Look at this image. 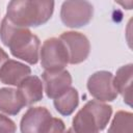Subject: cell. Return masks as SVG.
Segmentation results:
<instances>
[{
    "mask_svg": "<svg viewBox=\"0 0 133 133\" xmlns=\"http://www.w3.org/2000/svg\"><path fill=\"white\" fill-rule=\"evenodd\" d=\"M0 38L11 55L26 61L29 64H36L39 59L41 41L28 28L14 25L6 17L0 25Z\"/></svg>",
    "mask_w": 133,
    "mask_h": 133,
    "instance_id": "obj_1",
    "label": "cell"
},
{
    "mask_svg": "<svg viewBox=\"0 0 133 133\" xmlns=\"http://www.w3.org/2000/svg\"><path fill=\"white\" fill-rule=\"evenodd\" d=\"M54 4L48 0H12L7 4L5 17L20 27H38L51 19Z\"/></svg>",
    "mask_w": 133,
    "mask_h": 133,
    "instance_id": "obj_2",
    "label": "cell"
},
{
    "mask_svg": "<svg viewBox=\"0 0 133 133\" xmlns=\"http://www.w3.org/2000/svg\"><path fill=\"white\" fill-rule=\"evenodd\" d=\"M112 114V107L97 100L88 101L74 116V133H100L106 128Z\"/></svg>",
    "mask_w": 133,
    "mask_h": 133,
    "instance_id": "obj_3",
    "label": "cell"
},
{
    "mask_svg": "<svg viewBox=\"0 0 133 133\" xmlns=\"http://www.w3.org/2000/svg\"><path fill=\"white\" fill-rule=\"evenodd\" d=\"M39 59L45 71L64 70L69 63V55L63 42L59 37L47 38L39 49Z\"/></svg>",
    "mask_w": 133,
    "mask_h": 133,
    "instance_id": "obj_4",
    "label": "cell"
},
{
    "mask_svg": "<svg viewBox=\"0 0 133 133\" xmlns=\"http://www.w3.org/2000/svg\"><path fill=\"white\" fill-rule=\"evenodd\" d=\"M94 16V6L88 1H64L60 8L61 22L70 28L87 25Z\"/></svg>",
    "mask_w": 133,
    "mask_h": 133,
    "instance_id": "obj_5",
    "label": "cell"
},
{
    "mask_svg": "<svg viewBox=\"0 0 133 133\" xmlns=\"http://www.w3.org/2000/svg\"><path fill=\"white\" fill-rule=\"evenodd\" d=\"M89 94L99 102H111L117 98V91L113 84V75L108 71H98L87 80Z\"/></svg>",
    "mask_w": 133,
    "mask_h": 133,
    "instance_id": "obj_6",
    "label": "cell"
},
{
    "mask_svg": "<svg viewBox=\"0 0 133 133\" xmlns=\"http://www.w3.org/2000/svg\"><path fill=\"white\" fill-rule=\"evenodd\" d=\"M59 38L63 42L66 48L69 63L78 64L83 62L88 57L90 44L88 38L83 33L77 31H65L60 34Z\"/></svg>",
    "mask_w": 133,
    "mask_h": 133,
    "instance_id": "obj_7",
    "label": "cell"
},
{
    "mask_svg": "<svg viewBox=\"0 0 133 133\" xmlns=\"http://www.w3.org/2000/svg\"><path fill=\"white\" fill-rule=\"evenodd\" d=\"M52 118L51 112L46 107H29L20 122L21 133H46Z\"/></svg>",
    "mask_w": 133,
    "mask_h": 133,
    "instance_id": "obj_8",
    "label": "cell"
},
{
    "mask_svg": "<svg viewBox=\"0 0 133 133\" xmlns=\"http://www.w3.org/2000/svg\"><path fill=\"white\" fill-rule=\"evenodd\" d=\"M45 92L49 99H57L72 87V76L69 71L61 70L55 72L45 71L42 74Z\"/></svg>",
    "mask_w": 133,
    "mask_h": 133,
    "instance_id": "obj_9",
    "label": "cell"
},
{
    "mask_svg": "<svg viewBox=\"0 0 133 133\" xmlns=\"http://www.w3.org/2000/svg\"><path fill=\"white\" fill-rule=\"evenodd\" d=\"M30 66L20 61L8 59L0 70V81L6 85L18 86L25 78L30 76Z\"/></svg>",
    "mask_w": 133,
    "mask_h": 133,
    "instance_id": "obj_10",
    "label": "cell"
},
{
    "mask_svg": "<svg viewBox=\"0 0 133 133\" xmlns=\"http://www.w3.org/2000/svg\"><path fill=\"white\" fill-rule=\"evenodd\" d=\"M132 78H133V64L128 63L121 66L113 77V84L117 91L124 99V102L129 106L132 105Z\"/></svg>",
    "mask_w": 133,
    "mask_h": 133,
    "instance_id": "obj_11",
    "label": "cell"
},
{
    "mask_svg": "<svg viewBox=\"0 0 133 133\" xmlns=\"http://www.w3.org/2000/svg\"><path fill=\"white\" fill-rule=\"evenodd\" d=\"M26 106L18 88H0V112L8 115H17Z\"/></svg>",
    "mask_w": 133,
    "mask_h": 133,
    "instance_id": "obj_12",
    "label": "cell"
},
{
    "mask_svg": "<svg viewBox=\"0 0 133 133\" xmlns=\"http://www.w3.org/2000/svg\"><path fill=\"white\" fill-rule=\"evenodd\" d=\"M18 90L21 94L26 106L39 102L43 99L44 86L37 76H28L19 85Z\"/></svg>",
    "mask_w": 133,
    "mask_h": 133,
    "instance_id": "obj_13",
    "label": "cell"
},
{
    "mask_svg": "<svg viewBox=\"0 0 133 133\" xmlns=\"http://www.w3.org/2000/svg\"><path fill=\"white\" fill-rule=\"evenodd\" d=\"M55 109L61 115H71L79 104V94L74 87H70L63 95L53 101Z\"/></svg>",
    "mask_w": 133,
    "mask_h": 133,
    "instance_id": "obj_14",
    "label": "cell"
},
{
    "mask_svg": "<svg viewBox=\"0 0 133 133\" xmlns=\"http://www.w3.org/2000/svg\"><path fill=\"white\" fill-rule=\"evenodd\" d=\"M107 133H133L132 112L124 110L116 111Z\"/></svg>",
    "mask_w": 133,
    "mask_h": 133,
    "instance_id": "obj_15",
    "label": "cell"
},
{
    "mask_svg": "<svg viewBox=\"0 0 133 133\" xmlns=\"http://www.w3.org/2000/svg\"><path fill=\"white\" fill-rule=\"evenodd\" d=\"M17 125L8 116L0 113V133H16Z\"/></svg>",
    "mask_w": 133,
    "mask_h": 133,
    "instance_id": "obj_16",
    "label": "cell"
},
{
    "mask_svg": "<svg viewBox=\"0 0 133 133\" xmlns=\"http://www.w3.org/2000/svg\"><path fill=\"white\" fill-rule=\"evenodd\" d=\"M46 133H65V126L63 121L58 117H53L52 123Z\"/></svg>",
    "mask_w": 133,
    "mask_h": 133,
    "instance_id": "obj_17",
    "label": "cell"
},
{
    "mask_svg": "<svg viewBox=\"0 0 133 133\" xmlns=\"http://www.w3.org/2000/svg\"><path fill=\"white\" fill-rule=\"evenodd\" d=\"M7 60H8V55H7V53H6L2 48H0V70H1L2 65L4 64V62L7 61Z\"/></svg>",
    "mask_w": 133,
    "mask_h": 133,
    "instance_id": "obj_18",
    "label": "cell"
},
{
    "mask_svg": "<svg viewBox=\"0 0 133 133\" xmlns=\"http://www.w3.org/2000/svg\"><path fill=\"white\" fill-rule=\"evenodd\" d=\"M65 133H74V131L72 130V128H70V129H68V131Z\"/></svg>",
    "mask_w": 133,
    "mask_h": 133,
    "instance_id": "obj_19",
    "label": "cell"
}]
</instances>
